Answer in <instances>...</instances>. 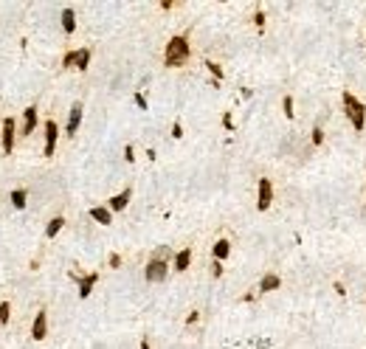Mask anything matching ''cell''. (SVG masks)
I'll use <instances>...</instances> for the list:
<instances>
[{
  "label": "cell",
  "mask_w": 366,
  "mask_h": 349,
  "mask_svg": "<svg viewBox=\"0 0 366 349\" xmlns=\"http://www.w3.org/2000/svg\"><path fill=\"white\" fill-rule=\"evenodd\" d=\"M124 161H127V163H133V161H135V152H133V147H130V144L124 147Z\"/></svg>",
  "instance_id": "cell-30"
},
{
  "label": "cell",
  "mask_w": 366,
  "mask_h": 349,
  "mask_svg": "<svg viewBox=\"0 0 366 349\" xmlns=\"http://www.w3.org/2000/svg\"><path fill=\"white\" fill-rule=\"evenodd\" d=\"M206 68H208V73L214 76V82H220V79H223V68H220L217 62H206Z\"/></svg>",
  "instance_id": "cell-22"
},
{
  "label": "cell",
  "mask_w": 366,
  "mask_h": 349,
  "mask_svg": "<svg viewBox=\"0 0 366 349\" xmlns=\"http://www.w3.org/2000/svg\"><path fill=\"white\" fill-rule=\"evenodd\" d=\"M158 6H161V9H164V12H169V9H172V6H175V3H172V0H161Z\"/></svg>",
  "instance_id": "cell-33"
},
{
  "label": "cell",
  "mask_w": 366,
  "mask_h": 349,
  "mask_svg": "<svg viewBox=\"0 0 366 349\" xmlns=\"http://www.w3.org/2000/svg\"><path fill=\"white\" fill-rule=\"evenodd\" d=\"M43 127H45V147H43V155H45V158H51V155H54V150H56L59 127H56V121H54V119H48Z\"/></svg>",
  "instance_id": "cell-6"
},
{
  "label": "cell",
  "mask_w": 366,
  "mask_h": 349,
  "mask_svg": "<svg viewBox=\"0 0 366 349\" xmlns=\"http://www.w3.org/2000/svg\"><path fill=\"white\" fill-rule=\"evenodd\" d=\"M270 203H273V186H270L268 178H259V183H256V209L268 211Z\"/></svg>",
  "instance_id": "cell-5"
},
{
  "label": "cell",
  "mask_w": 366,
  "mask_h": 349,
  "mask_svg": "<svg viewBox=\"0 0 366 349\" xmlns=\"http://www.w3.org/2000/svg\"><path fill=\"white\" fill-rule=\"evenodd\" d=\"M121 265V256L118 253H110V268H118Z\"/></svg>",
  "instance_id": "cell-31"
},
{
  "label": "cell",
  "mask_w": 366,
  "mask_h": 349,
  "mask_svg": "<svg viewBox=\"0 0 366 349\" xmlns=\"http://www.w3.org/2000/svg\"><path fill=\"white\" fill-rule=\"evenodd\" d=\"M223 127H226L228 133L234 130V119H231V113H226V115H223Z\"/></svg>",
  "instance_id": "cell-29"
},
{
  "label": "cell",
  "mask_w": 366,
  "mask_h": 349,
  "mask_svg": "<svg viewBox=\"0 0 366 349\" xmlns=\"http://www.w3.org/2000/svg\"><path fill=\"white\" fill-rule=\"evenodd\" d=\"M172 138H183V124H180V121L172 124Z\"/></svg>",
  "instance_id": "cell-25"
},
{
  "label": "cell",
  "mask_w": 366,
  "mask_h": 349,
  "mask_svg": "<svg viewBox=\"0 0 366 349\" xmlns=\"http://www.w3.org/2000/svg\"><path fill=\"white\" fill-rule=\"evenodd\" d=\"M37 127V107L31 104V107L23 110V124H20V135H31Z\"/></svg>",
  "instance_id": "cell-10"
},
{
  "label": "cell",
  "mask_w": 366,
  "mask_h": 349,
  "mask_svg": "<svg viewBox=\"0 0 366 349\" xmlns=\"http://www.w3.org/2000/svg\"><path fill=\"white\" fill-rule=\"evenodd\" d=\"M9 200H12V206L17 211H23L25 203H28V189H14V192L9 194Z\"/></svg>",
  "instance_id": "cell-16"
},
{
  "label": "cell",
  "mask_w": 366,
  "mask_h": 349,
  "mask_svg": "<svg viewBox=\"0 0 366 349\" xmlns=\"http://www.w3.org/2000/svg\"><path fill=\"white\" fill-rule=\"evenodd\" d=\"M211 276H214V279L223 276V262H217V259H214V265H211Z\"/></svg>",
  "instance_id": "cell-26"
},
{
  "label": "cell",
  "mask_w": 366,
  "mask_h": 349,
  "mask_svg": "<svg viewBox=\"0 0 366 349\" xmlns=\"http://www.w3.org/2000/svg\"><path fill=\"white\" fill-rule=\"evenodd\" d=\"M48 335V310H40V313L34 315V324H31V338L34 341H43V338Z\"/></svg>",
  "instance_id": "cell-7"
},
{
  "label": "cell",
  "mask_w": 366,
  "mask_h": 349,
  "mask_svg": "<svg viewBox=\"0 0 366 349\" xmlns=\"http://www.w3.org/2000/svg\"><path fill=\"white\" fill-rule=\"evenodd\" d=\"M189 265H192V248H180V251L175 253V271L183 273Z\"/></svg>",
  "instance_id": "cell-13"
},
{
  "label": "cell",
  "mask_w": 366,
  "mask_h": 349,
  "mask_svg": "<svg viewBox=\"0 0 366 349\" xmlns=\"http://www.w3.org/2000/svg\"><path fill=\"white\" fill-rule=\"evenodd\" d=\"M0 144H3V152L6 155H12V150H14V138L20 135V127H17V121L9 115V119H3V124H0Z\"/></svg>",
  "instance_id": "cell-4"
},
{
  "label": "cell",
  "mask_w": 366,
  "mask_h": 349,
  "mask_svg": "<svg viewBox=\"0 0 366 349\" xmlns=\"http://www.w3.org/2000/svg\"><path fill=\"white\" fill-rule=\"evenodd\" d=\"M166 273H169V259H149L146 262V268H144V279L146 282H164L166 279Z\"/></svg>",
  "instance_id": "cell-3"
},
{
  "label": "cell",
  "mask_w": 366,
  "mask_h": 349,
  "mask_svg": "<svg viewBox=\"0 0 366 349\" xmlns=\"http://www.w3.org/2000/svg\"><path fill=\"white\" fill-rule=\"evenodd\" d=\"M192 56V45H189V37L186 34H177L166 42V51H164V65L166 68H180L183 62Z\"/></svg>",
  "instance_id": "cell-1"
},
{
  "label": "cell",
  "mask_w": 366,
  "mask_h": 349,
  "mask_svg": "<svg viewBox=\"0 0 366 349\" xmlns=\"http://www.w3.org/2000/svg\"><path fill=\"white\" fill-rule=\"evenodd\" d=\"M9 318H12V304H9V301H0V324L6 327Z\"/></svg>",
  "instance_id": "cell-20"
},
{
  "label": "cell",
  "mask_w": 366,
  "mask_h": 349,
  "mask_svg": "<svg viewBox=\"0 0 366 349\" xmlns=\"http://www.w3.org/2000/svg\"><path fill=\"white\" fill-rule=\"evenodd\" d=\"M141 349H152L149 346V338H141Z\"/></svg>",
  "instance_id": "cell-34"
},
{
  "label": "cell",
  "mask_w": 366,
  "mask_h": 349,
  "mask_svg": "<svg viewBox=\"0 0 366 349\" xmlns=\"http://www.w3.org/2000/svg\"><path fill=\"white\" fill-rule=\"evenodd\" d=\"M341 102H344V110H347V115H349V121H352V127H355V130H363V127H366V110H363V104H360L349 91H344Z\"/></svg>",
  "instance_id": "cell-2"
},
{
  "label": "cell",
  "mask_w": 366,
  "mask_h": 349,
  "mask_svg": "<svg viewBox=\"0 0 366 349\" xmlns=\"http://www.w3.org/2000/svg\"><path fill=\"white\" fill-rule=\"evenodd\" d=\"M90 217L96 220V223H102V225H110V223H113V211H110L107 206H93V209H90Z\"/></svg>",
  "instance_id": "cell-14"
},
{
  "label": "cell",
  "mask_w": 366,
  "mask_h": 349,
  "mask_svg": "<svg viewBox=\"0 0 366 349\" xmlns=\"http://www.w3.org/2000/svg\"><path fill=\"white\" fill-rule=\"evenodd\" d=\"M62 31H65V34H73V31H76V12H73L71 6L62 9Z\"/></svg>",
  "instance_id": "cell-15"
},
{
  "label": "cell",
  "mask_w": 366,
  "mask_h": 349,
  "mask_svg": "<svg viewBox=\"0 0 366 349\" xmlns=\"http://www.w3.org/2000/svg\"><path fill=\"white\" fill-rule=\"evenodd\" d=\"M130 197H133V189H124V192H118V194L110 197L107 209L110 211H124V209H127V203H130Z\"/></svg>",
  "instance_id": "cell-11"
},
{
  "label": "cell",
  "mask_w": 366,
  "mask_h": 349,
  "mask_svg": "<svg viewBox=\"0 0 366 349\" xmlns=\"http://www.w3.org/2000/svg\"><path fill=\"white\" fill-rule=\"evenodd\" d=\"M79 124H82V102H73L71 115H68V124H65V133L73 138V135H76V130H79Z\"/></svg>",
  "instance_id": "cell-9"
},
{
  "label": "cell",
  "mask_w": 366,
  "mask_h": 349,
  "mask_svg": "<svg viewBox=\"0 0 366 349\" xmlns=\"http://www.w3.org/2000/svg\"><path fill=\"white\" fill-rule=\"evenodd\" d=\"M90 56H93L90 48H79V51H76V68H79V71H87V65H90Z\"/></svg>",
  "instance_id": "cell-19"
},
{
  "label": "cell",
  "mask_w": 366,
  "mask_h": 349,
  "mask_svg": "<svg viewBox=\"0 0 366 349\" xmlns=\"http://www.w3.org/2000/svg\"><path fill=\"white\" fill-rule=\"evenodd\" d=\"M62 225H65V217H54V220L45 225V240H54V237L62 231Z\"/></svg>",
  "instance_id": "cell-18"
},
{
  "label": "cell",
  "mask_w": 366,
  "mask_h": 349,
  "mask_svg": "<svg viewBox=\"0 0 366 349\" xmlns=\"http://www.w3.org/2000/svg\"><path fill=\"white\" fill-rule=\"evenodd\" d=\"M313 144H324V130H321V127H313Z\"/></svg>",
  "instance_id": "cell-24"
},
{
  "label": "cell",
  "mask_w": 366,
  "mask_h": 349,
  "mask_svg": "<svg viewBox=\"0 0 366 349\" xmlns=\"http://www.w3.org/2000/svg\"><path fill=\"white\" fill-rule=\"evenodd\" d=\"M197 318H200V313H197V310H192V313L189 315H186V324H195V321Z\"/></svg>",
  "instance_id": "cell-32"
},
{
  "label": "cell",
  "mask_w": 366,
  "mask_h": 349,
  "mask_svg": "<svg viewBox=\"0 0 366 349\" xmlns=\"http://www.w3.org/2000/svg\"><path fill=\"white\" fill-rule=\"evenodd\" d=\"M279 287H282L279 273H265L262 282H259V293H270V290H279Z\"/></svg>",
  "instance_id": "cell-12"
},
{
  "label": "cell",
  "mask_w": 366,
  "mask_h": 349,
  "mask_svg": "<svg viewBox=\"0 0 366 349\" xmlns=\"http://www.w3.org/2000/svg\"><path fill=\"white\" fill-rule=\"evenodd\" d=\"M76 282H79V299H87V296L93 293V287H96V282H99V273L93 271V273H87V276H76V273H71Z\"/></svg>",
  "instance_id": "cell-8"
},
{
  "label": "cell",
  "mask_w": 366,
  "mask_h": 349,
  "mask_svg": "<svg viewBox=\"0 0 366 349\" xmlns=\"http://www.w3.org/2000/svg\"><path fill=\"white\" fill-rule=\"evenodd\" d=\"M254 25L256 28H262L265 25V12H254Z\"/></svg>",
  "instance_id": "cell-27"
},
{
  "label": "cell",
  "mask_w": 366,
  "mask_h": 349,
  "mask_svg": "<svg viewBox=\"0 0 366 349\" xmlns=\"http://www.w3.org/2000/svg\"><path fill=\"white\" fill-rule=\"evenodd\" d=\"M62 65L65 68H76V51H68V54L62 56Z\"/></svg>",
  "instance_id": "cell-23"
},
{
  "label": "cell",
  "mask_w": 366,
  "mask_h": 349,
  "mask_svg": "<svg viewBox=\"0 0 366 349\" xmlns=\"http://www.w3.org/2000/svg\"><path fill=\"white\" fill-rule=\"evenodd\" d=\"M282 110H285L287 119H293V115H296V110H293V96H285V99H282Z\"/></svg>",
  "instance_id": "cell-21"
},
{
  "label": "cell",
  "mask_w": 366,
  "mask_h": 349,
  "mask_svg": "<svg viewBox=\"0 0 366 349\" xmlns=\"http://www.w3.org/2000/svg\"><path fill=\"white\" fill-rule=\"evenodd\" d=\"M211 253H214L217 262H223V259L231 253V242H228V240H217V242H214V248H211Z\"/></svg>",
  "instance_id": "cell-17"
},
{
  "label": "cell",
  "mask_w": 366,
  "mask_h": 349,
  "mask_svg": "<svg viewBox=\"0 0 366 349\" xmlns=\"http://www.w3.org/2000/svg\"><path fill=\"white\" fill-rule=\"evenodd\" d=\"M133 99H135V104H138L141 110H146V107H149V104H146V99H144V93H135Z\"/></svg>",
  "instance_id": "cell-28"
}]
</instances>
